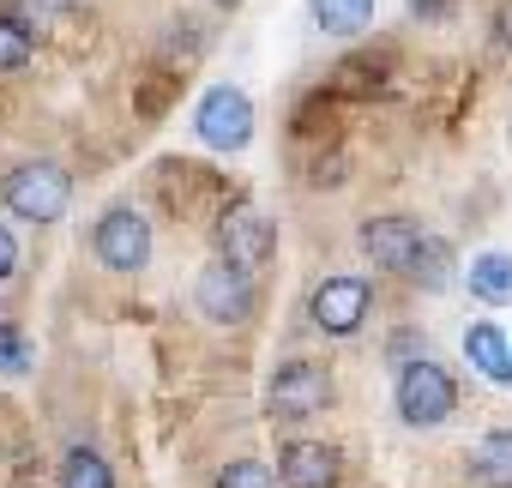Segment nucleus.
<instances>
[{"mask_svg": "<svg viewBox=\"0 0 512 488\" xmlns=\"http://www.w3.org/2000/svg\"><path fill=\"white\" fill-rule=\"evenodd\" d=\"M362 320H368V284H362V278H326V284L314 290V326H320V332L344 338V332H356Z\"/></svg>", "mask_w": 512, "mask_h": 488, "instance_id": "1a4fd4ad", "label": "nucleus"}, {"mask_svg": "<svg viewBox=\"0 0 512 488\" xmlns=\"http://www.w3.org/2000/svg\"><path fill=\"white\" fill-rule=\"evenodd\" d=\"M470 290L482 302H512V254H482L470 260Z\"/></svg>", "mask_w": 512, "mask_h": 488, "instance_id": "ddd939ff", "label": "nucleus"}, {"mask_svg": "<svg viewBox=\"0 0 512 488\" xmlns=\"http://www.w3.org/2000/svg\"><path fill=\"white\" fill-rule=\"evenodd\" d=\"M464 350H470V362H476L494 386H506V380H512V338H506L500 326L476 320V326L464 332Z\"/></svg>", "mask_w": 512, "mask_h": 488, "instance_id": "9b49d317", "label": "nucleus"}, {"mask_svg": "<svg viewBox=\"0 0 512 488\" xmlns=\"http://www.w3.org/2000/svg\"><path fill=\"white\" fill-rule=\"evenodd\" d=\"M31 368V356H25V338L0 320V374H25Z\"/></svg>", "mask_w": 512, "mask_h": 488, "instance_id": "6ab92c4d", "label": "nucleus"}, {"mask_svg": "<svg viewBox=\"0 0 512 488\" xmlns=\"http://www.w3.org/2000/svg\"><path fill=\"white\" fill-rule=\"evenodd\" d=\"M217 488H278V482H272V470H266V464H253V458H235V464L217 476Z\"/></svg>", "mask_w": 512, "mask_h": 488, "instance_id": "a211bd4d", "label": "nucleus"}, {"mask_svg": "<svg viewBox=\"0 0 512 488\" xmlns=\"http://www.w3.org/2000/svg\"><path fill=\"white\" fill-rule=\"evenodd\" d=\"M91 248L109 272H139L151 260V223L133 211V205H115L97 217V235H91Z\"/></svg>", "mask_w": 512, "mask_h": 488, "instance_id": "20e7f679", "label": "nucleus"}, {"mask_svg": "<svg viewBox=\"0 0 512 488\" xmlns=\"http://www.w3.org/2000/svg\"><path fill=\"white\" fill-rule=\"evenodd\" d=\"M61 488H115V476H109L103 452L73 446V452H67V464H61Z\"/></svg>", "mask_w": 512, "mask_h": 488, "instance_id": "2eb2a0df", "label": "nucleus"}, {"mask_svg": "<svg viewBox=\"0 0 512 488\" xmlns=\"http://www.w3.org/2000/svg\"><path fill=\"white\" fill-rule=\"evenodd\" d=\"M410 278L416 284H428V290H440L446 278H452V254H446V241H422V254H416V266H410Z\"/></svg>", "mask_w": 512, "mask_h": 488, "instance_id": "f3484780", "label": "nucleus"}, {"mask_svg": "<svg viewBox=\"0 0 512 488\" xmlns=\"http://www.w3.org/2000/svg\"><path fill=\"white\" fill-rule=\"evenodd\" d=\"M193 302H199L205 320L241 326V320L253 314V278H247L241 266H229V260H211V266L199 272V284H193Z\"/></svg>", "mask_w": 512, "mask_h": 488, "instance_id": "39448f33", "label": "nucleus"}, {"mask_svg": "<svg viewBox=\"0 0 512 488\" xmlns=\"http://www.w3.org/2000/svg\"><path fill=\"white\" fill-rule=\"evenodd\" d=\"M452 404H458V386H452V374L440 362L422 356V362H404L398 368V416L410 428H440L452 416Z\"/></svg>", "mask_w": 512, "mask_h": 488, "instance_id": "f03ea898", "label": "nucleus"}, {"mask_svg": "<svg viewBox=\"0 0 512 488\" xmlns=\"http://www.w3.org/2000/svg\"><path fill=\"white\" fill-rule=\"evenodd\" d=\"M13 266H19V241H13V229H7V223H0V278H7Z\"/></svg>", "mask_w": 512, "mask_h": 488, "instance_id": "aec40b11", "label": "nucleus"}, {"mask_svg": "<svg viewBox=\"0 0 512 488\" xmlns=\"http://www.w3.org/2000/svg\"><path fill=\"white\" fill-rule=\"evenodd\" d=\"M470 476L488 482V488H512V428L482 434V446H476V458H470Z\"/></svg>", "mask_w": 512, "mask_h": 488, "instance_id": "f8f14e48", "label": "nucleus"}, {"mask_svg": "<svg viewBox=\"0 0 512 488\" xmlns=\"http://www.w3.org/2000/svg\"><path fill=\"white\" fill-rule=\"evenodd\" d=\"M31 61V25L19 13H0V73H13Z\"/></svg>", "mask_w": 512, "mask_h": 488, "instance_id": "dca6fc26", "label": "nucleus"}, {"mask_svg": "<svg viewBox=\"0 0 512 488\" xmlns=\"http://www.w3.org/2000/svg\"><path fill=\"white\" fill-rule=\"evenodd\" d=\"M278 482L284 488H338V446L326 440H290L278 458Z\"/></svg>", "mask_w": 512, "mask_h": 488, "instance_id": "9d476101", "label": "nucleus"}, {"mask_svg": "<svg viewBox=\"0 0 512 488\" xmlns=\"http://www.w3.org/2000/svg\"><path fill=\"white\" fill-rule=\"evenodd\" d=\"M410 7H416V13H428V19H440V13L452 7V0H410Z\"/></svg>", "mask_w": 512, "mask_h": 488, "instance_id": "412c9836", "label": "nucleus"}, {"mask_svg": "<svg viewBox=\"0 0 512 488\" xmlns=\"http://www.w3.org/2000/svg\"><path fill=\"white\" fill-rule=\"evenodd\" d=\"M314 19H320V31H332V37H356V31L374 19V0H314Z\"/></svg>", "mask_w": 512, "mask_h": 488, "instance_id": "4468645a", "label": "nucleus"}, {"mask_svg": "<svg viewBox=\"0 0 512 488\" xmlns=\"http://www.w3.org/2000/svg\"><path fill=\"white\" fill-rule=\"evenodd\" d=\"M217 241H223V260H229V266L253 272V266L272 254V223L253 211V205H229V211L217 217Z\"/></svg>", "mask_w": 512, "mask_h": 488, "instance_id": "0eeeda50", "label": "nucleus"}, {"mask_svg": "<svg viewBox=\"0 0 512 488\" xmlns=\"http://www.w3.org/2000/svg\"><path fill=\"white\" fill-rule=\"evenodd\" d=\"M193 127H199V139H205L211 151H241V145L253 139V103H247V91L211 85V91L199 97V109H193Z\"/></svg>", "mask_w": 512, "mask_h": 488, "instance_id": "7ed1b4c3", "label": "nucleus"}, {"mask_svg": "<svg viewBox=\"0 0 512 488\" xmlns=\"http://www.w3.org/2000/svg\"><path fill=\"white\" fill-rule=\"evenodd\" d=\"M422 229L410 223V217H368L362 223V248H368V260L380 266V272H410L416 266V254H422Z\"/></svg>", "mask_w": 512, "mask_h": 488, "instance_id": "6e6552de", "label": "nucleus"}, {"mask_svg": "<svg viewBox=\"0 0 512 488\" xmlns=\"http://www.w3.org/2000/svg\"><path fill=\"white\" fill-rule=\"evenodd\" d=\"M266 404H272V416H314L332 404V380L314 362H284L266 386Z\"/></svg>", "mask_w": 512, "mask_h": 488, "instance_id": "423d86ee", "label": "nucleus"}, {"mask_svg": "<svg viewBox=\"0 0 512 488\" xmlns=\"http://www.w3.org/2000/svg\"><path fill=\"white\" fill-rule=\"evenodd\" d=\"M217 7H235V0H217Z\"/></svg>", "mask_w": 512, "mask_h": 488, "instance_id": "4be33fe9", "label": "nucleus"}, {"mask_svg": "<svg viewBox=\"0 0 512 488\" xmlns=\"http://www.w3.org/2000/svg\"><path fill=\"white\" fill-rule=\"evenodd\" d=\"M0 199H7L25 223H55V217L67 211V199H73V181H67V169H61V163L31 157V163H19V169L7 175Z\"/></svg>", "mask_w": 512, "mask_h": 488, "instance_id": "f257e3e1", "label": "nucleus"}]
</instances>
